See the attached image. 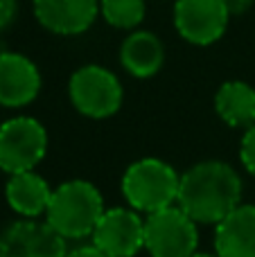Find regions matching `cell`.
Masks as SVG:
<instances>
[{
    "label": "cell",
    "mask_w": 255,
    "mask_h": 257,
    "mask_svg": "<svg viewBox=\"0 0 255 257\" xmlns=\"http://www.w3.org/2000/svg\"><path fill=\"white\" fill-rule=\"evenodd\" d=\"M43 30L59 36H79L99 16V0H32Z\"/></svg>",
    "instance_id": "obj_11"
},
{
    "label": "cell",
    "mask_w": 255,
    "mask_h": 257,
    "mask_svg": "<svg viewBox=\"0 0 255 257\" xmlns=\"http://www.w3.org/2000/svg\"><path fill=\"white\" fill-rule=\"evenodd\" d=\"M16 12H18L16 0H0V34H3V32L14 23Z\"/></svg>",
    "instance_id": "obj_18"
},
{
    "label": "cell",
    "mask_w": 255,
    "mask_h": 257,
    "mask_svg": "<svg viewBox=\"0 0 255 257\" xmlns=\"http://www.w3.org/2000/svg\"><path fill=\"white\" fill-rule=\"evenodd\" d=\"M90 241L108 257H136L145 248V219L129 205L106 208Z\"/></svg>",
    "instance_id": "obj_8"
},
{
    "label": "cell",
    "mask_w": 255,
    "mask_h": 257,
    "mask_svg": "<svg viewBox=\"0 0 255 257\" xmlns=\"http://www.w3.org/2000/svg\"><path fill=\"white\" fill-rule=\"evenodd\" d=\"M120 63L136 79H149L165 63V45L154 32L134 30L120 45Z\"/></svg>",
    "instance_id": "obj_14"
},
{
    "label": "cell",
    "mask_w": 255,
    "mask_h": 257,
    "mask_svg": "<svg viewBox=\"0 0 255 257\" xmlns=\"http://www.w3.org/2000/svg\"><path fill=\"white\" fill-rule=\"evenodd\" d=\"M145 0H99V16L115 30H136L145 21Z\"/></svg>",
    "instance_id": "obj_16"
},
{
    "label": "cell",
    "mask_w": 255,
    "mask_h": 257,
    "mask_svg": "<svg viewBox=\"0 0 255 257\" xmlns=\"http://www.w3.org/2000/svg\"><path fill=\"white\" fill-rule=\"evenodd\" d=\"M226 7H228L230 16H244L248 9L253 7L255 0H224Z\"/></svg>",
    "instance_id": "obj_20"
},
{
    "label": "cell",
    "mask_w": 255,
    "mask_h": 257,
    "mask_svg": "<svg viewBox=\"0 0 255 257\" xmlns=\"http://www.w3.org/2000/svg\"><path fill=\"white\" fill-rule=\"evenodd\" d=\"M48 154V131L36 117L16 115L0 124V172L36 169Z\"/></svg>",
    "instance_id": "obj_6"
},
{
    "label": "cell",
    "mask_w": 255,
    "mask_h": 257,
    "mask_svg": "<svg viewBox=\"0 0 255 257\" xmlns=\"http://www.w3.org/2000/svg\"><path fill=\"white\" fill-rule=\"evenodd\" d=\"M215 111L224 124L246 131L255 124V88L242 79L224 81L215 95Z\"/></svg>",
    "instance_id": "obj_15"
},
{
    "label": "cell",
    "mask_w": 255,
    "mask_h": 257,
    "mask_svg": "<svg viewBox=\"0 0 255 257\" xmlns=\"http://www.w3.org/2000/svg\"><path fill=\"white\" fill-rule=\"evenodd\" d=\"M66 257H108V255L102 253V250L90 241V244H79V246H75V248H70Z\"/></svg>",
    "instance_id": "obj_19"
},
{
    "label": "cell",
    "mask_w": 255,
    "mask_h": 257,
    "mask_svg": "<svg viewBox=\"0 0 255 257\" xmlns=\"http://www.w3.org/2000/svg\"><path fill=\"white\" fill-rule=\"evenodd\" d=\"M190 257H217V253H201V250H197V253H192Z\"/></svg>",
    "instance_id": "obj_21"
},
{
    "label": "cell",
    "mask_w": 255,
    "mask_h": 257,
    "mask_svg": "<svg viewBox=\"0 0 255 257\" xmlns=\"http://www.w3.org/2000/svg\"><path fill=\"white\" fill-rule=\"evenodd\" d=\"M63 239L48 221L18 217L0 230V257H66Z\"/></svg>",
    "instance_id": "obj_7"
},
{
    "label": "cell",
    "mask_w": 255,
    "mask_h": 257,
    "mask_svg": "<svg viewBox=\"0 0 255 257\" xmlns=\"http://www.w3.org/2000/svg\"><path fill=\"white\" fill-rule=\"evenodd\" d=\"M230 12L224 0H174V27L192 45H212L226 34Z\"/></svg>",
    "instance_id": "obj_9"
},
{
    "label": "cell",
    "mask_w": 255,
    "mask_h": 257,
    "mask_svg": "<svg viewBox=\"0 0 255 257\" xmlns=\"http://www.w3.org/2000/svg\"><path fill=\"white\" fill-rule=\"evenodd\" d=\"M68 97L79 115L90 120H106L122 108L124 88L115 72L97 63H88L70 75Z\"/></svg>",
    "instance_id": "obj_4"
},
{
    "label": "cell",
    "mask_w": 255,
    "mask_h": 257,
    "mask_svg": "<svg viewBox=\"0 0 255 257\" xmlns=\"http://www.w3.org/2000/svg\"><path fill=\"white\" fill-rule=\"evenodd\" d=\"M41 70L21 52H0V106H30L41 93Z\"/></svg>",
    "instance_id": "obj_10"
},
{
    "label": "cell",
    "mask_w": 255,
    "mask_h": 257,
    "mask_svg": "<svg viewBox=\"0 0 255 257\" xmlns=\"http://www.w3.org/2000/svg\"><path fill=\"white\" fill-rule=\"evenodd\" d=\"M104 196L99 187L84 178H70L52 190L45 221L68 241H81L93 235L104 214Z\"/></svg>",
    "instance_id": "obj_2"
},
{
    "label": "cell",
    "mask_w": 255,
    "mask_h": 257,
    "mask_svg": "<svg viewBox=\"0 0 255 257\" xmlns=\"http://www.w3.org/2000/svg\"><path fill=\"white\" fill-rule=\"evenodd\" d=\"M54 187L41 176L39 172H18L12 174L5 185V199L7 205L25 219H39L45 217V210L50 205Z\"/></svg>",
    "instance_id": "obj_13"
},
{
    "label": "cell",
    "mask_w": 255,
    "mask_h": 257,
    "mask_svg": "<svg viewBox=\"0 0 255 257\" xmlns=\"http://www.w3.org/2000/svg\"><path fill=\"white\" fill-rule=\"evenodd\" d=\"M244 183L233 165L201 160L181 174L176 205L203 226H217L242 203Z\"/></svg>",
    "instance_id": "obj_1"
},
{
    "label": "cell",
    "mask_w": 255,
    "mask_h": 257,
    "mask_svg": "<svg viewBox=\"0 0 255 257\" xmlns=\"http://www.w3.org/2000/svg\"><path fill=\"white\" fill-rule=\"evenodd\" d=\"M181 174L161 158H140L122 174L120 192L126 205L140 214H154L176 205Z\"/></svg>",
    "instance_id": "obj_3"
},
{
    "label": "cell",
    "mask_w": 255,
    "mask_h": 257,
    "mask_svg": "<svg viewBox=\"0 0 255 257\" xmlns=\"http://www.w3.org/2000/svg\"><path fill=\"white\" fill-rule=\"evenodd\" d=\"M145 250L149 257H190L199 250V223L179 205L147 214Z\"/></svg>",
    "instance_id": "obj_5"
},
{
    "label": "cell",
    "mask_w": 255,
    "mask_h": 257,
    "mask_svg": "<svg viewBox=\"0 0 255 257\" xmlns=\"http://www.w3.org/2000/svg\"><path fill=\"white\" fill-rule=\"evenodd\" d=\"M217 257H255V203H239L215 226Z\"/></svg>",
    "instance_id": "obj_12"
},
{
    "label": "cell",
    "mask_w": 255,
    "mask_h": 257,
    "mask_svg": "<svg viewBox=\"0 0 255 257\" xmlns=\"http://www.w3.org/2000/svg\"><path fill=\"white\" fill-rule=\"evenodd\" d=\"M239 163L255 178V124L248 126L239 142Z\"/></svg>",
    "instance_id": "obj_17"
}]
</instances>
